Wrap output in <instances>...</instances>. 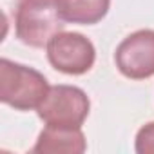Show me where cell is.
Listing matches in <instances>:
<instances>
[{
	"label": "cell",
	"instance_id": "6",
	"mask_svg": "<svg viewBox=\"0 0 154 154\" xmlns=\"http://www.w3.org/2000/svg\"><path fill=\"white\" fill-rule=\"evenodd\" d=\"M87 149L85 136L80 127L45 125L38 134L33 152L38 154H82Z\"/></svg>",
	"mask_w": 154,
	"mask_h": 154
},
{
	"label": "cell",
	"instance_id": "2",
	"mask_svg": "<svg viewBox=\"0 0 154 154\" xmlns=\"http://www.w3.org/2000/svg\"><path fill=\"white\" fill-rule=\"evenodd\" d=\"M63 18L56 0H18L15 9L17 38L29 47H47L49 40L63 31Z\"/></svg>",
	"mask_w": 154,
	"mask_h": 154
},
{
	"label": "cell",
	"instance_id": "3",
	"mask_svg": "<svg viewBox=\"0 0 154 154\" xmlns=\"http://www.w3.org/2000/svg\"><path fill=\"white\" fill-rule=\"evenodd\" d=\"M91 102L87 94L74 85H53L38 105L36 112L45 125L56 127H82L89 116Z\"/></svg>",
	"mask_w": 154,
	"mask_h": 154
},
{
	"label": "cell",
	"instance_id": "5",
	"mask_svg": "<svg viewBox=\"0 0 154 154\" xmlns=\"http://www.w3.org/2000/svg\"><path fill=\"white\" fill-rule=\"evenodd\" d=\"M118 71L131 80L154 76V29H140L120 42L114 53Z\"/></svg>",
	"mask_w": 154,
	"mask_h": 154
},
{
	"label": "cell",
	"instance_id": "4",
	"mask_svg": "<svg viewBox=\"0 0 154 154\" xmlns=\"http://www.w3.org/2000/svg\"><path fill=\"white\" fill-rule=\"evenodd\" d=\"M45 49L49 63L63 74H85L91 71L96 60V49L93 42L82 33L60 31L49 40Z\"/></svg>",
	"mask_w": 154,
	"mask_h": 154
},
{
	"label": "cell",
	"instance_id": "1",
	"mask_svg": "<svg viewBox=\"0 0 154 154\" xmlns=\"http://www.w3.org/2000/svg\"><path fill=\"white\" fill-rule=\"evenodd\" d=\"M49 91L45 76L27 65L0 60V100L17 111L38 109Z\"/></svg>",
	"mask_w": 154,
	"mask_h": 154
},
{
	"label": "cell",
	"instance_id": "8",
	"mask_svg": "<svg viewBox=\"0 0 154 154\" xmlns=\"http://www.w3.org/2000/svg\"><path fill=\"white\" fill-rule=\"evenodd\" d=\"M134 149L138 154H154V122L145 123L138 131Z\"/></svg>",
	"mask_w": 154,
	"mask_h": 154
},
{
	"label": "cell",
	"instance_id": "7",
	"mask_svg": "<svg viewBox=\"0 0 154 154\" xmlns=\"http://www.w3.org/2000/svg\"><path fill=\"white\" fill-rule=\"evenodd\" d=\"M63 22L91 26L100 22L111 6V0H56Z\"/></svg>",
	"mask_w": 154,
	"mask_h": 154
}]
</instances>
